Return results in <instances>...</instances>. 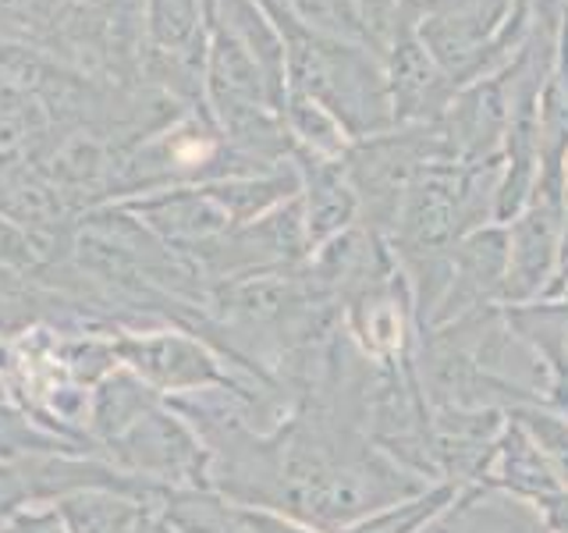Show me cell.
<instances>
[{
  "mask_svg": "<svg viewBox=\"0 0 568 533\" xmlns=\"http://www.w3.org/2000/svg\"><path fill=\"white\" fill-rule=\"evenodd\" d=\"M114 352L121 366L139 373V378L150 388H156L160 395H164V391H182V388L213 381V366L203 355V349L171 331L114 338Z\"/></svg>",
  "mask_w": 568,
  "mask_h": 533,
  "instance_id": "5b68a950",
  "label": "cell"
},
{
  "mask_svg": "<svg viewBox=\"0 0 568 533\" xmlns=\"http://www.w3.org/2000/svg\"><path fill=\"white\" fill-rule=\"evenodd\" d=\"M284 40V79L342 124L348 135H373L395 121L384 61L363 43L327 36L288 11L284 0H260Z\"/></svg>",
  "mask_w": 568,
  "mask_h": 533,
  "instance_id": "6da1fadb",
  "label": "cell"
},
{
  "mask_svg": "<svg viewBox=\"0 0 568 533\" xmlns=\"http://www.w3.org/2000/svg\"><path fill=\"white\" fill-rule=\"evenodd\" d=\"M352 4H355V18H359V26H363L366 47L384 61V53L390 40H395V32L413 0H352Z\"/></svg>",
  "mask_w": 568,
  "mask_h": 533,
  "instance_id": "30bf717a",
  "label": "cell"
},
{
  "mask_svg": "<svg viewBox=\"0 0 568 533\" xmlns=\"http://www.w3.org/2000/svg\"><path fill=\"white\" fill-rule=\"evenodd\" d=\"M111 455L118 459V466L124 473L156 480L168 484L171 480H185L195 466H200V449H195L192 434L178 423L164 409H150L139 423H132L121 438H114Z\"/></svg>",
  "mask_w": 568,
  "mask_h": 533,
  "instance_id": "3957f363",
  "label": "cell"
},
{
  "mask_svg": "<svg viewBox=\"0 0 568 533\" xmlns=\"http://www.w3.org/2000/svg\"><path fill=\"white\" fill-rule=\"evenodd\" d=\"M160 402H164V395L142 381L139 373H132L129 366H114L103 381L93 384V395H89V426H93V434L103 444H111Z\"/></svg>",
  "mask_w": 568,
  "mask_h": 533,
  "instance_id": "52a82bcc",
  "label": "cell"
},
{
  "mask_svg": "<svg viewBox=\"0 0 568 533\" xmlns=\"http://www.w3.org/2000/svg\"><path fill=\"white\" fill-rule=\"evenodd\" d=\"M384 76L395 121H440L458 93L448 71L437 64V58L423 43L416 4H408L395 40L384 53Z\"/></svg>",
  "mask_w": 568,
  "mask_h": 533,
  "instance_id": "7a4b0ae2",
  "label": "cell"
},
{
  "mask_svg": "<svg viewBox=\"0 0 568 533\" xmlns=\"http://www.w3.org/2000/svg\"><path fill=\"white\" fill-rule=\"evenodd\" d=\"M79 449L64 434L47 431L18 409L0 405V462H18L32 455H75Z\"/></svg>",
  "mask_w": 568,
  "mask_h": 533,
  "instance_id": "ba28073f",
  "label": "cell"
},
{
  "mask_svg": "<svg viewBox=\"0 0 568 533\" xmlns=\"http://www.w3.org/2000/svg\"><path fill=\"white\" fill-rule=\"evenodd\" d=\"M68 0H0V18L26 36H53L68 14Z\"/></svg>",
  "mask_w": 568,
  "mask_h": 533,
  "instance_id": "8fae6325",
  "label": "cell"
},
{
  "mask_svg": "<svg viewBox=\"0 0 568 533\" xmlns=\"http://www.w3.org/2000/svg\"><path fill=\"white\" fill-rule=\"evenodd\" d=\"M0 533H68L58 505L53 509H18L0 520Z\"/></svg>",
  "mask_w": 568,
  "mask_h": 533,
  "instance_id": "7c38bea8",
  "label": "cell"
},
{
  "mask_svg": "<svg viewBox=\"0 0 568 533\" xmlns=\"http://www.w3.org/2000/svg\"><path fill=\"white\" fill-rule=\"evenodd\" d=\"M124 210L146 224L156 239H164L171 249H182L189 242H203L227 224V213L221 203L200 185H174L146 195H132V200H118Z\"/></svg>",
  "mask_w": 568,
  "mask_h": 533,
  "instance_id": "277c9868",
  "label": "cell"
},
{
  "mask_svg": "<svg viewBox=\"0 0 568 533\" xmlns=\"http://www.w3.org/2000/svg\"><path fill=\"white\" fill-rule=\"evenodd\" d=\"M206 11L210 0H142L146 61L206 58V29H210Z\"/></svg>",
  "mask_w": 568,
  "mask_h": 533,
  "instance_id": "8992f818",
  "label": "cell"
},
{
  "mask_svg": "<svg viewBox=\"0 0 568 533\" xmlns=\"http://www.w3.org/2000/svg\"><path fill=\"white\" fill-rule=\"evenodd\" d=\"M288 11L295 18H302L306 26L327 32V36H337V40H348V43H363V26L359 18H355V4L352 0H284Z\"/></svg>",
  "mask_w": 568,
  "mask_h": 533,
  "instance_id": "9c48e42d",
  "label": "cell"
},
{
  "mask_svg": "<svg viewBox=\"0 0 568 533\" xmlns=\"http://www.w3.org/2000/svg\"><path fill=\"white\" fill-rule=\"evenodd\" d=\"M68 4H71V8H75V4H85V0H68Z\"/></svg>",
  "mask_w": 568,
  "mask_h": 533,
  "instance_id": "5bb4252c",
  "label": "cell"
},
{
  "mask_svg": "<svg viewBox=\"0 0 568 533\" xmlns=\"http://www.w3.org/2000/svg\"><path fill=\"white\" fill-rule=\"evenodd\" d=\"M419 14H430V11H448V8H466L476 4V0H413Z\"/></svg>",
  "mask_w": 568,
  "mask_h": 533,
  "instance_id": "4fadbf2b",
  "label": "cell"
}]
</instances>
